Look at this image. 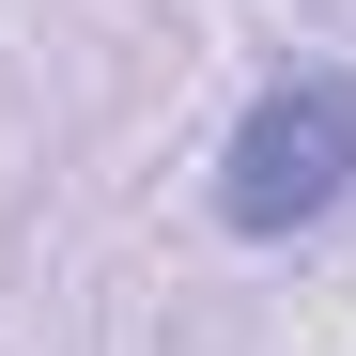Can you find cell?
Returning <instances> with one entry per match:
<instances>
[{
  "instance_id": "6da1fadb",
  "label": "cell",
  "mask_w": 356,
  "mask_h": 356,
  "mask_svg": "<svg viewBox=\"0 0 356 356\" xmlns=\"http://www.w3.org/2000/svg\"><path fill=\"white\" fill-rule=\"evenodd\" d=\"M356 202V78L341 63H294L248 93V124L217 140V232H248V248H279V232H310Z\"/></svg>"
}]
</instances>
